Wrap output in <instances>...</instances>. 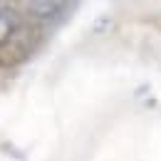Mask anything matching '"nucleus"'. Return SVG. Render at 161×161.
Returning a JSON list of instances; mask_svg holds the SVG:
<instances>
[{"instance_id":"f257e3e1","label":"nucleus","mask_w":161,"mask_h":161,"mask_svg":"<svg viewBox=\"0 0 161 161\" xmlns=\"http://www.w3.org/2000/svg\"><path fill=\"white\" fill-rule=\"evenodd\" d=\"M42 42V27L22 13L20 3H0V69L20 67Z\"/></svg>"},{"instance_id":"f03ea898","label":"nucleus","mask_w":161,"mask_h":161,"mask_svg":"<svg viewBox=\"0 0 161 161\" xmlns=\"http://www.w3.org/2000/svg\"><path fill=\"white\" fill-rule=\"evenodd\" d=\"M22 13L37 25H45V22H57L64 20L69 15V10H75L77 5L75 3H20Z\"/></svg>"}]
</instances>
